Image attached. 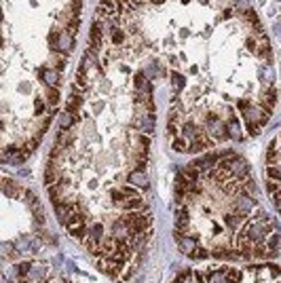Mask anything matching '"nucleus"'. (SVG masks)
Here are the masks:
<instances>
[{"label": "nucleus", "instance_id": "obj_6", "mask_svg": "<svg viewBox=\"0 0 281 283\" xmlns=\"http://www.w3.org/2000/svg\"><path fill=\"white\" fill-rule=\"evenodd\" d=\"M34 267L32 262H23V264H19V267H17V270H19V275L21 277H28V273H30V268Z\"/></svg>", "mask_w": 281, "mask_h": 283}, {"label": "nucleus", "instance_id": "obj_1", "mask_svg": "<svg viewBox=\"0 0 281 283\" xmlns=\"http://www.w3.org/2000/svg\"><path fill=\"white\" fill-rule=\"evenodd\" d=\"M190 226V211L186 203H180L178 209H175V233L178 235H186Z\"/></svg>", "mask_w": 281, "mask_h": 283}, {"label": "nucleus", "instance_id": "obj_2", "mask_svg": "<svg viewBox=\"0 0 281 283\" xmlns=\"http://www.w3.org/2000/svg\"><path fill=\"white\" fill-rule=\"evenodd\" d=\"M175 239H178V250L184 253V256H192L195 253V250H197V239L195 237H190L188 233L186 235H178L175 233Z\"/></svg>", "mask_w": 281, "mask_h": 283}, {"label": "nucleus", "instance_id": "obj_4", "mask_svg": "<svg viewBox=\"0 0 281 283\" xmlns=\"http://www.w3.org/2000/svg\"><path fill=\"white\" fill-rule=\"evenodd\" d=\"M175 283H201V275L197 273H184L178 277V281Z\"/></svg>", "mask_w": 281, "mask_h": 283}, {"label": "nucleus", "instance_id": "obj_3", "mask_svg": "<svg viewBox=\"0 0 281 283\" xmlns=\"http://www.w3.org/2000/svg\"><path fill=\"white\" fill-rule=\"evenodd\" d=\"M243 127L241 120H239V117H233L231 120H228V137H231L233 142H241L245 134H243Z\"/></svg>", "mask_w": 281, "mask_h": 283}, {"label": "nucleus", "instance_id": "obj_5", "mask_svg": "<svg viewBox=\"0 0 281 283\" xmlns=\"http://www.w3.org/2000/svg\"><path fill=\"white\" fill-rule=\"evenodd\" d=\"M207 256H209V252H207V250H203V247H197L195 253H192L190 258H195V260H205Z\"/></svg>", "mask_w": 281, "mask_h": 283}]
</instances>
